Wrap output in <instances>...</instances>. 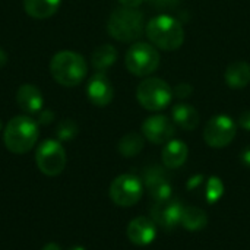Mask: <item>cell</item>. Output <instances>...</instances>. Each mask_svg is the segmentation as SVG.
Instances as JSON below:
<instances>
[{"mask_svg": "<svg viewBox=\"0 0 250 250\" xmlns=\"http://www.w3.org/2000/svg\"><path fill=\"white\" fill-rule=\"evenodd\" d=\"M144 138L139 133H127L119 141V152L126 157H136L144 149Z\"/></svg>", "mask_w": 250, "mask_h": 250, "instance_id": "21", "label": "cell"}, {"mask_svg": "<svg viewBox=\"0 0 250 250\" xmlns=\"http://www.w3.org/2000/svg\"><path fill=\"white\" fill-rule=\"evenodd\" d=\"M138 103L148 111H161L173 100L171 86L160 78H146L136 88Z\"/></svg>", "mask_w": 250, "mask_h": 250, "instance_id": "5", "label": "cell"}, {"mask_svg": "<svg viewBox=\"0 0 250 250\" xmlns=\"http://www.w3.org/2000/svg\"><path fill=\"white\" fill-rule=\"evenodd\" d=\"M119 3L123 6V7H132V9H136L138 6H141L144 3V0H119Z\"/></svg>", "mask_w": 250, "mask_h": 250, "instance_id": "29", "label": "cell"}, {"mask_svg": "<svg viewBox=\"0 0 250 250\" xmlns=\"http://www.w3.org/2000/svg\"><path fill=\"white\" fill-rule=\"evenodd\" d=\"M0 129H1V122H0Z\"/></svg>", "mask_w": 250, "mask_h": 250, "instance_id": "33", "label": "cell"}, {"mask_svg": "<svg viewBox=\"0 0 250 250\" xmlns=\"http://www.w3.org/2000/svg\"><path fill=\"white\" fill-rule=\"evenodd\" d=\"M125 63L135 76H148L160 66V53L152 44L135 42L126 53Z\"/></svg>", "mask_w": 250, "mask_h": 250, "instance_id": "6", "label": "cell"}, {"mask_svg": "<svg viewBox=\"0 0 250 250\" xmlns=\"http://www.w3.org/2000/svg\"><path fill=\"white\" fill-rule=\"evenodd\" d=\"M6 63H7V54H6V51L0 47V69H1Z\"/></svg>", "mask_w": 250, "mask_h": 250, "instance_id": "30", "label": "cell"}, {"mask_svg": "<svg viewBox=\"0 0 250 250\" xmlns=\"http://www.w3.org/2000/svg\"><path fill=\"white\" fill-rule=\"evenodd\" d=\"M171 119L174 125H177L183 130H195L201 122L198 110L193 105L186 104V103H179L173 107Z\"/></svg>", "mask_w": 250, "mask_h": 250, "instance_id": "16", "label": "cell"}, {"mask_svg": "<svg viewBox=\"0 0 250 250\" xmlns=\"http://www.w3.org/2000/svg\"><path fill=\"white\" fill-rule=\"evenodd\" d=\"M88 100L97 107L108 105L114 98V88L104 72H97L86 85Z\"/></svg>", "mask_w": 250, "mask_h": 250, "instance_id": "12", "label": "cell"}, {"mask_svg": "<svg viewBox=\"0 0 250 250\" xmlns=\"http://www.w3.org/2000/svg\"><path fill=\"white\" fill-rule=\"evenodd\" d=\"M40 135L38 122L31 116H16L4 127L3 141L6 148L13 154H26L34 148Z\"/></svg>", "mask_w": 250, "mask_h": 250, "instance_id": "1", "label": "cell"}, {"mask_svg": "<svg viewBox=\"0 0 250 250\" xmlns=\"http://www.w3.org/2000/svg\"><path fill=\"white\" fill-rule=\"evenodd\" d=\"M223 190H224V186H223L221 180L217 179V177H212L207 185V198H208V201L209 202L218 201V198L223 195Z\"/></svg>", "mask_w": 250, "mask_h": 250, "instance_id": "23", "label": "cell"}, {"mask_svg": "<svg viewBox=\"0 0 250 250\" xmlns=\"http://www.w3.org/2000/svg\"><path fill=\"white\" fill-rule=\"evenodd\" d=\"M155 236H157V224L146 217H138L132 220L127 226V237L136 246L151 245Z\"/></svg>", "mask_w": 250, "mask_h": 250, "instance_id": "13", "label": "cell"}, {"mask_svg": "<svg viewBox=\"0 0 250 250\" xmlns=\"http://www.w3.org/2000/svg\"><path fill=\"white\" fill-rule=\"evenodd\" d=\"M54 119V113L51 110H45V111H40V116H38V125H48L51 123Z\"/></svg>", "mask_w": 250, "mask_h": 250, "instance_id": "26", "label": "cell"}, {"mask_svg": "<svg viewBox=\"0 0 250 250\" xmlns=\"http://www.w3.org/2000/svg\"><path fill=\"white\" fill-rule=\"evenodd\" d=\"M108 34L120 42H132L142 37L145 31V19L142 12L132 7L116 9L107 22Z\"/></svg>", "mask_w": 250, "mask_h": 250, "instance_id": "4", "label": "cell"}, {"mask_svg": "<svg viewBox=\"0 0 250 250\" xmlns=\"http://www.w3.org/2000/svg\"><path fill=\"white\" fill-rule=\"evenodd\" d=\"M35 161L42 174L59 176L66 167V151L59 141L47 139L37 148Z\"/></svg>", "mask_w": 250, "mask_h": 250, "instance_id": "7", "label": "cell"}, {"mask_svg": "<svg viewBox=\"0 0 250 250\" xmlns=\"http://www.w3.org/2000/svg\"><path fill=\"white\" fill-rule=\"evenodd\" d=\"M239 126L245 130L250 132V110H246L239 117Z\"/></svg>", "mask_w": 250, "mask_h": 250, "instance_id": "27", "label": "cell"}, {"mask_svg": "<svg viewBox=\"0 0 250 250\" xmlns=\"http://www.w3.org/2000/svg\"><path fill=\"white\" fill-rule=\"evenodd\" d=\"M193 92V86L188 82H182L179 85L174 86L173 89V97H177V98H188L190 94Z\"/></svg>", "mask_w": 250, "mask_h": 250, "instance_id": "24", "label": "cell"}, {"mask_svg": "<svg viewBox=\"0 0 250 250\" xmlns=\"http://www.w3.org/2000/svg\"><path fill=\"white\" fill-rule=\"evenodd\" d=\"M60 3L62 0H23V9L31 18L47 19L59 10Z\"/></svg>", "mask_w": 250, "mask_h": 250, "instance_id": "18", "label": "cell"}, {"mask_svg": "<svg viewBox=\"0 0 250 250\" xmlns=\"http://www.w3.org/2000/svg\"><path fill=\"white\" fill-rule=\"evenodd\" d=\"M117 60V50L111 44H103L97 47L91 54V63L98 72H104L111 67Z\"/></svg>", "mask_w": 250, "mask_h": 250, "instance_id": "19", "label": "cell"}, {"mask_svg": "<svg viewBox=\"0 0 250 250\" xmlns=\"http://www.w3.org/2000/svg\"><path fill=\"white\" fill-rule=\"evenodd\" d=\"M180 224L188 231H199L207 227L208 217L207 212L198 207H185Z\"/></svg>", "mask_w": 250, "mask_h": 250, "instance_id": "20", "label": "cell"}, {"mask_svg": "<svg viewBox=\"0 0 250 250\" xmlns=\"http://www.w3.org/2000/svg\"><path fill=\"white\" fill-rule=\"evenodd\" d=\"M226 83L230 88L240 89L250 83V64L246 62H234L231 63L224 73Z\"/></svg>", "mask_w": 250, "mask_h": 250, "instance_id": "17", "label": "cell"}, {"mask_svg": "<svg viewBox=\"0 0 250 250\" xmlns=\"http://www.w3.org/2000/svg\"><path fill=\"white\" fill-rule=\"evenodd\" d=\"M183 209L185 207L182 205V202L173 198H168L164 201H155L151 209L152 221L161 229H164L166 231H171L180 224Z\"/></svg>", "mask_w": 250, "mask_h": 250, "instance_id": "10", "label": "cell"}, {"mask_svg": "<svg viewBox=\"0 0 250 250\" xmlns=\"http://www.w3.org/2000/svg\"><path fill=\"white\" fill-rule=\"evenodd\" d=\"M16 103L28 116L37 114L42 110L44 97H42V92L35 85L25 83V85H21L16 92Z\"/></svg>", "mask_w": 250, "mask_h": 250, "instance_id": "14", "label": "cell"}, {"mask_svg": "<svg viewBox=\"0 0 250 250\" xmlns=\"http://www.w3.org/2000/svg\"><path fill=\"white\" fill-rule=\"evenodd\" d=\"M142 133L145 139H148L152 144H167L176 135V125L171 119H168L164 114L149 116L142 123Z\"/></svg>", "mask_w": 250, "mask_h": 250, "instance_id": "11", "label": "cell"}, {"mask_svg": "<svg viewBox=\"0 0 250 250\" xmlns=\"http://www.w3.org/2000/svg\"><path fill=\"white\" fill-rule=\"evenodd\" d=\"M240 161H242V164H243L245 167L250 168V145H248V146L242 151V154H240Z\"/></svg>", "mask_w": 250, "mask_h": 250, "instance_id": "28", "label": "cell"}, {"mask_svg": "<svg viewBox=\"0 0 250 250\" xmlns=\"http://www.w3.org/2000/svg\"><path fill=\"white\" fill-rule=\"evenodd\" d=\"M56 135L60 141H72L78 135V125L72 119L62 120L56 129Z\"/></svg>", "mask_w": 250, "mask_h": 250, "instance_id": "22", "label": "cell"}, {"mask_svg": "<svg viewBox=\"0 0 250 250\" xmlns=\"http://www.w3.org/2000/svg\"><path fill=\"white\" fill-rule=\"evenodd\" d=\"M145 32L155 47L166 51H174L185 42V29L182 23L170 15L152 18L145 26Z\"/></svg>", "mask_w": 250, "mask_h": 250, "instance_id": "2", "label": "cell"}, {"mask_svg": "<svg viewBox=\"0 0 250 250\" xmlns=\"http://www.w3.org/2000/svg\"><path fill=\"white\" fill-rule=\"evenodd\" d=\"M42 250H62L56 243H48L47 246H44L42 248Z\"/></svg>", "mask_w": 250, "mask_h": 250, "instance_id": "31", "label": "cell"}, {"mask_svg": "<svg viewBox=\"0 0 250 250\" xmlns=\"http://www.w3.org/2000/svg\"><path fill=\"white\" fill-rule=\"evenodd\" d=\"M237 133V123L226 114L214 116L204 127V141L211 148H224L233 142Z\"/></svg>", "mask_w": 250, "mask_h": 250, "instance_id": "9", "label": "cell"}, {"mask_svg": "<svg viewBox=\"0 0 250 250\" xmlns=\"http://www.w3.org/2000/svg\"><path fill=\"white\" fill-rule=\"evenodd\" d=\"M69 250H85L83 248H81V246H75V248H72V249Z\"/></svg>", "mask_w": 250, "mask_h": 250, "instance_id": "32", "label": "cell"}, {"mask_svg": "<svg viewBox=\"0 0 250 250\" xmlns=\"http://www.w3.org/2000/svg\"><path fill=\"white\" fill-rule=\"evenodd\" d=\"M144 195V183L133 174H122L116 177L110 186L111 201L123 208L136 205Z\"/></svg>", "mask_w": 250, "mask_h": 250, "instance_id": "8", "label": "cell"}, {"mask_svg": "<svg viewBox=\"0 0 250 250\" xmlns=\"http://www.w3.org/2000/svg\"><path fill=\"white\" fill-rule=\"evenodd\" d=\"M148 1L158 9H173L179 4V0H148Z\"/></svg>", "mask_w": 250, "mask_h": 250, "instance_id": "25", "label": "cell"}, {"mask_svg": "<svg viewBox=\"0 0 250 250\" xmlns=\"http://www.w3.org/2000/svg\"><path fill=\"white\" fill-rule=\"evenodd\" d=\"M188 155H189L188 145L180 139H171L166 144L163 154H161V158H163V163L167 168L174 170V168L182 167L186 163Z\"/></svg>", "mask_w": 250, "mask_h": 250, "instance_id": "15", "label": "cell"}, {"mask_svg": "<svg viewBox=\"0 0 250 250\" xmlns=\"http://www.w3.org/2000/svg\"><path fill=\"white\" fill-rule=\"evenodd\" d=\"M50 73L57 83L63 86H76L86 78L88 64L79 53L64 50L51 57Z\"/></svg>", "mask_w": 250, "mask_h": 250, "instance_id": "3", "label": "cell"}]
</instances>
